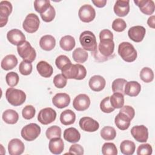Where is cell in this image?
<instances>
[{
  "label": "cell",
  "mask_w": 155,
  "mask_h": 155,
  "mask_svg": "<svg viewBox=\"0 0 155 155\" xmlns=\"http://www.w3.org/2000/svg\"><path fill=\"white\" fill-rule=\"evenodd\" d=\"M32 69H33V66L31 63H30L24 61H22L20 63L19 66V71L20 73L24 76L29 75L31 73Z\"/></svg>",
  "instance_id": "f6af8a7d"
},
{
  "label": "cell",
  "mask_w": 155,
  "mask_h": 155,
  "mask_svg": "<svg viewBox=\"0 0 155 155\" xmlns=\"http://www.w3.org/2000/svg\"><path fill=\"white\" fill-rule=\"evenodd\" d=\"M99 39L100 41L105 40H113V34L108 29L102 30L99 33Z\"/></svg>",
  "instance_id": "816d5d0a"
},
{
  "label": "cell",
  "mask_w": 155,
  "mask_h": 155,
  "mask_svg": "<svg viewBox=\"0 0 155 155\" xmlns=\"http://www.w3.org/2000/svg\"><path fill=\"white\" fill-rule=\"evenodd\" d=\"M64 138L65 140L70 143H76L79 141L81 134L79 131L73 127L65 129L64 131Z\"/></svg>",
  "instance_id": "484cf974"
},
{
  "label": "cell",
  "mask_w": 155,
  "mask_h": 155,
  "mask_svg": "<svg viewBox=\"0 0 155 155\" xmlns=\"http://www.w3.org/2000/svg\"><path fill=\"white\" fill-rule=\"evenodd\" d=\"M79 41L85 50L93 52L97 48L96 36L91 31H83L79 36Z\"/></svg>",
  "instance_id": "277c9868"
},
{
  "label": "cell",
  "mask_w": 155,
  "mask_h": 155,
  "mask_svg": "<svg viewBox=\"0 0 155 155\" xmlns=\"http://www.w3.org/2000/svg\"><path fill=\"white\" fill-rule=\"evenodd\" d=\"M105 79L100 75H94L92 76L88 82V85L91 90L94 91H101L105 87Z\"/></svg>",
  "instance_id": "44dd1931"
},
{
  "label": "cell",
  "mask_w": 155,
  "mask_h": 155,
  "mask_svg": "<svg viewBox=\"0 0 155 155\" xmlns=\"http://www.w3.org/2000/svg\"><path fill=\"white\" fill-rule=\"evenodd\" d=\"M90 105V97L85 94H80L76 96L73 101L74 108L79 111H83L88 108Z\"/></svg>",
  "instance_id": "4fadbf2b"
},
{
  "label": "cell",
  "mask_w": 155,
  "mask_h": 155,
  "mask_svg": "<svg viewBox=\"0 0 155 155\" xmlns=\"http://www.w3.org/2000/svg\"><path fill=\"white\" fill-rule=\"evenodd\" d=\"M101 136L105 140H113L116 136V131L110 126L104 127L101 131Z\"/></svg>",
  "instance_id": "e575fe53"
},
{
  "label": "cell",
  "mask_w": 155,
  "mask_h": 155,
  "mask_svg": "<svg viewBox=\"0 0 155 155\" xmlns=\"http://www.w3.org/2000/svg\"><path fill=\"white\" fill-rule=\"evenodd\" d=\"M102 153L104 155H116L117 154V149L114 143L106 142L102 145Z\"/></svg>",
  "instance_id": "ab89813d"
},
{
  "label": "cell",
  "mask_w": 155,
  "mask_h": 155,
  "mask_svg": "<svg viewBox=\"0 0 155 155\" xmlns=\"http://www.w3.org/2000/svg\"><path fill=\"white\" fill-rule=\"evenodd\" d=\"M119 111L122 112L124 114H127L131 120L133 119V117H134V115H135L134 109L130 105L123 106L122 108H120V110Z\"/></svg>",
  "instance_id": "f5cc1de1"
},
{
  "label": "cell",
  "mask_w": 155,
  "mask_h": 155,
  "mask_svg": "<svg viewBox=\"0 0 155 155\" xmlns=\"http://www.w3.org/2000/svg\"><path fill=\"white\" fill-rule=\"evenodd\" d=\"M36 113V110L35 107L31 105H28L24 107L22 111V117L27 120L32 119Z\"/></svg>",
  "instance_id": "bcb514c9"
},
{
  "label": "cell",
  "mask_w": 155,
  "mask_h": 155,
  "mask_svg": "<svg viewBox=\"0 0 155 155\" xmlns=\"http://www.w3.org/2000/svg\"><path fill=\"white\" fill-rule=\"evenodd\" d=\"M18 64V59L14 54H8L1 61V67L4 70H10L15 68Z\"/></svg>",
  "instance_id": "83f0119b"
},
{
  "label": "cell",
  "mask_w": 155,
  "mask_h": 155,
  "mask_svg": "<svg viewBox=\"0 0 155 155\" xmlns=\"http://www.w3.org/2000/svg\"><path fill=\"white\" fill-rule=\"evenodd\" d=\"M80 128L87 132H94L99 128V123L90 117H83L79 120Z\"/></svg>",
  "instance_id": "5bb4252c"
},
{
  "label": "cell",
  "mask_w": 155,
  "mask_h": 155,
  "mask_svg": "<svg viewBox=\"0 0 155 155\" xmlns=\"http://www.w3.org/2000/svg\"><path fill=\"white\" fill-rule=\"evenodd\" d=\"M56 117V112L50 107L42 109L38 113V120L43 125H48L54 122Z\"/></svg>",
  "instance_id": "ba28073f"
},
{
  "label": "cell",
  "mask_w": 155,
  "mask_h": 155,
  "mask_svg": "<svg viewBox=\"0 0 155 155\" xmlns=\"http://www.w3.org/2000/svg\"><path fill=\"white\" fill-rule=\"evenodd\" d=\"M153 148L149 143H143L140 145L137 149V155H149L151 154Z\"/></svg>",
  "instance_id": "681fc988"
},
{
  "label": "cell",
  "mask_w": 155,
  "mask_h": 155,
  "mask_svg": "<svg viewBox=\"0 0 155 155\" xmlns=\"http://www.w3.org/2000/svg\"><path fill=\"white\" fill-rule=\"evenodd\" d=\"M36 69L41 76L46 78H50L53 73V68L52 66L44 61H39L37 64Z\"/></svg>",
  "instance_id": "d4e9b609"
},
{
  "label": "cell",
  "mask_w": 155,
  "mask_h": 155,
  "mask_svg": "<svg viewBox=\"0 0 155 155\" xmlns=\"http://www.w3.org/2000/svg\"><path fill=\"white\" fill-rule=\"evenodd\" d=\"M118 54L124 61L127 62L134 61L137 56L134 46L128 42H122L119 45Z\"/></svg>",
  "instance_id": "7a4b0ae2"
},
{
  "label": "cell",
  "mask_w": 155,
  "mask_h": 155,
  "mask_svg": "<svg viewBox=\"0 0 155 155\" xmlns=\"http://www.w3.org/2000/svg\"><path fill=\"white\" fill-rule=\"evenodd\" d=\"M24 148V143L18 138L12 139L8 144V150L10 155H20L23 153Z\"/></svg>",
  "instance_id": "ac0fdd59"
},
{
  "label": "cell",
  "mask_w": 155,
  "mask_h": 155,
  "mask_svg": "<svg viewBox=\"0 0 155 155\" xmlns=\"http://www.w3.org/2000/svg\"><path fill=\"white\" fill-rule=\"evenodd\" d=\"M76 120V114L71 110H65L60 115V121L64 125L73 124Z\"/></svg>",
  "instance_id": "f1b7e54d"
},
{
  "label": "cell",
  "mask_w": 155,
  "mask_h": 155,
  "mask_svg": "<svg viewBox=\"0 0 155 155\" xmlns=\"http://www.w3.org/2000/svg\"><path fill=\"white\" fill-rule=\"evenodd\" d=\"M68 154L82 155L84 154V148L79 144H73L70 147Z\"/></svg>",
  "instance_id": "f907efd6"
},
{
  "label": "cell",
  "mask_w": 155,
  "mask_h": 155,
  "mask_svg": "<svg viewBox=\"0 0 155 155\" xmlns=\"http://www.w3.org/2000/svg\"><path fill=\"white\" fill-rule=\"evenodd\" d=\"M76 44L74 38L70 35H66L63 36L60 41V47L65 51H71L74 47Z\"/></svg>",
  "instance_id": "4dcf8cb0"
},
{
  "label": "cell",
  "mask_w": 155,
  "mask_h": 155,
  "mask_svg": "<svg viewBox=\"0 0 155 155\" xmlns=\"http://www.w3.org/2000/svg\"><path fill=\"white\" fill-rule=\"evenodd\" d=\"M61 129L57 125H53L47 128L45 132V135L47 139H51L56 137H61Z\"/></svg>",
  "instance_id": "f35d334b"
},
{
  "label": "cell",
  "mask_w": 155,
  "mask_h": 155,
  "mask_svg": "<svg viewBox=\"0 0 155 155\" xmlns=\"http://www.w3.org/2000/svg\"><path fill=\"white\" fill-rule=\"evenodd\" d=\"M17 51L23 61L31 63L36 58V53L28 41H25L17 47Z\"/></svg>",
  "instance_id": "5b68a950"
},
{
  "label": "cell",
  "mask_w": 155,
  "mask_h": 155,
  "mask_svg": "<svg viewBox=\"0 0 155 155\" xmlns=\"http://www.w3.org/2000/svg\"><path fill=\"white\" fill-rule=\"evenodd\" d=\"M50 151L54 154H60L64 150V143L61 137L50 139L48 143Z\"/></svg>",
  "instance_id": "cb8c5ba5"
},
{
  "label": "cell",
  "mask_w": 155,
  "mask_h": 155,
  "mask_svg": "<svg viewBox=\"0 0 155 155\" xmlns=\"http://www.w3.org/2000/svg\"><path fill=\"white\" fill-rule=\"evenodd\" d=\"M78 16L81 21L84 22H90L94 19L96 12L91 5L84 4L79 8Z\"/></svg>",
  "instance_id": "9c48e42d"
},
{
  "label": "cell",
  "mask_w": 155,
  "mask_h": 155,
  "mask_svg": "<svg viewBox=\"0 0 155 155\" xmlns=\"http://www.w3.org/2000/svg\"><path fill=\"white\" fill-rule=\"evenodd\" d=\"M70 102V96L65 93L56 94L52 98V103L58 108H63L67 107Z\"/></svg>",
  "instance_id": "d6986e66"
},
{
  "label": "cell",
  "mask_w": 155,
  "mask_h": 155,
  "mask_svg": "<svg viewBox=\"0 0 155 155\" xmlns=\"http://www.w3.org/2000/svg\"><path fill=\"white\" fill-rule=\"evenodd\" d=\"M7 38L12 44L17 46L25 41L24 34L20 30L16 28L12 29L7 32Z\"/></svg>",
  "instance_id": "9a60e30c"
},
{
  "label": "cell",
  "mask_w": 155,
  "mask_h": 155,
  "mask_svg": "<svg viewBox=\"0 0 155 155\" xmlns=\"http://www.w3.org/2000/svg\"><path fill=\"white\" fill-rule=\"evenodd\" d=\"M92 2L97 7L102 8L106 5L107 1L106 0H96V1H92Z\"/></svg>",
  "instance_id": "db71d44e"
},
{
  "label": "cell",
  "mask_w": 155,
  "mask_h": 155,
  "mask_svg": "<svg viewBox=\"0 0 155 155\" xmlns=\"http://www.w3.org/2000/svg\"><path fill=\"white\" fill-rule=\"evenodd\" d=\"M12 5L8 1L0 2V27H3L8 22V18L12 12Z\"/></svg>",
  "instance_id": "30bf717a"
},
{
  "label": "cell",
  "mask_w": 155,
  "mask_h": 155,
  "mask_svg": "<svg viewBox=\"0 0 155 155\" xmlns=\"http://www.w3.org/2000/svg\"><path fill=\"white\" fill-rule=\"evenodd\" d=\"M51 5L48 0H36L34 1L35 10L39 13L42 14Z\"/></svg>",
  "instance_id": "8d00e7d4"
},
{
  "label": "cell",
  "mask_w": 155,
  "mask_h": 155,
  "mask_svg": "<svg viewBox=\"0 0 155 155\" xmlns=\"http://www.w3.org/2000/svg\"><path fill=\"white\" fill-rule=\"evenodd\" d=\"M67 78L62 74H56L53 78V84L54 86L58 88H62L67 85Z\"/></svg>",
  "instance_id": "c3c4849f"
},
{
  "label": "cell",
  "mask_w": 155,
  "mask_h": 155,
  "mask_svg": "<svg viewBox=\"0 0 155 155\" xmlns=\"http://www.w3.org/2000/svg\"><path fill=\"white\" fill-rule=\"evenodd\" d=\"M141 90L140 84L137 81H130L127 82L125 88L124 93L131 97H134L137 96Z\"/></svg>",
  "instance_id": "603a6c76"
},
{
  "label": "cell",
  "mask_w": 155,
  "mask_h": 155,
  "mask_svg": "<svg viewBox=\"0 0 155 155\" xmlns=\"http://www.w3.org/2000/svg\"><path fill=\"white\" fill-rule=\"evenodd\" d=\"M155 16L154 15L150 16L148 20H147V24L148 25V26L152 28H155Z\"/></svg>",
  "instance_id": "11a10c76"
},
{
  "label": "cell",
  "mask_w": 155,
  "mask_h": 155,
  "mask_svg": "<svg viewBox=\"0 0 155 155\" xmlns=\"http://www.w3.org/2000/svg\"><path fill=\"white\" fill-rule=\"evenodd\" d=\"M39 45L44 50L50 51L53 50L56 45L55 38L50 35H44L40 39Z\"/></svg>",
  "instance_id": "4316f807"
},
{
  "label": "cell",
  "mask_w": 155,
  "mask_h": 155,
  "mask_svg": "<svg viewBox=\"0 0 155 155\" xmlns=\"http://www.w3.org/2000/svg\"><path fill=\"white\" fill-rule=\"evenodd\" d=\"M97 50L100 54L104 57L111 58L114 50V42L113 40L101 41L98 45Z\"/></svg>",
  "instance_id": "7c38bea8"
},
{
  "label": "cell",
  "mask_w": 155,
  "mask_h": 155,
  "mask_svg": "<svg viewBox=\"0 0 155 155\" xmlns=\"http://www.w3.org/2000/svg\"><path fill=\"white\" fill-rule=\"evenodd\" d=\"M5 97L9 104L16 107L24 103L26 99V94L21 90L11 87L6 90Z\"/></svg>",
  "instance_id": "3957f363"
},
{
  "label": "cell",
  "mask_w": 155,
  "mask_h": 155,
  "mask_svg": "<svg viewBox=\"0 0 155 155\" xmlns=\"http://www.w3.org/2000/svg\"><path fill=\"white\" fill-rule=\"evenodd\" d=\"M120 151L125 155H132L136 149L135 143L130 140H123L120 145Z\"/></svg>",
  "instance_id": "d6a6232c"
},
{
  "label": "cell",
  "mask_w": 155,
  "mask_h": 155,
  "mask_svg": "<svg viewBox=\"0 0 155 155\" xmlns=\"http://www.w3.org/2000/svg\"><path fill=\"white\" fill-rule=\"evenodd\" d=\"M3 120L8 124H15L19 119L18 113L12 109H8L3 112L2 116Z\"/></svg>",
  "instance_id": "f546056e"
},
{
  "label": "cell",
  "mask_w": 155,
  "mask_h": 155,
  "mask_svg": "<svg viewBox=\"0 0 155 155\" xmlns=\"http://www.w3.org/2000/svg\"><path fill=\"white\" fill-rule=\"evenodd\" d=\"M62 74L67 79H74L76 80L84 79L87 75V70L85 67L80 64H70L61 70Z\"/></svg>",
  "instance_id": "6da1fadb"
},
{
  "label": "cell",
  "mask_w": 155,
  "mask_h": 155,
  "mask_svg": "<svg viewBox=\"0 0 155 155\" xmlns=\"http://www.w3.org/2000/svg\"><path fill=\"white\" fill-rule=\"evenodd\" d=\"M100 108L102 112L105 113H111L115 110L110 104V96H107L101 101L100 103Z\"/></svg>",
  "instance_id": "ee69618b"
},
{
  "label": "cell",
  "mask_w": 155,
  "mask_h": 155,
  "mask_svg": "<svg viewBox=\"0 0 155 155\" xmlns=\"http://www.w3.org/2000/svg\"><path fill=\"white\" fill-rule=\"evenodd\" d=\"M139 76L141 80L145 83L151 82L154 79L153 71L149 67H143L140 70Z\"/></svg>",
  "instance_id": "74e56055"
},
{
  "label": "cell",
  "mask_w": 155,
  "mask_h": 155,
  "mask_svg": "<svg viewBox=\"0 0 155 155\" xmlns=\"http://www.w3.org/2000/svg\"><path fill=\"white\" fill-rule=\"evenodd\" d=\"M110 101L114 109L120 108L124 104V95L120 93H114L110 96Z\"/></svg>",
  "instance_id": "836d02e7"
},
{
  "label": "cell",
  "mask_w": 155,
  "mask_h": 155,
  "mask_svg": "<svg viewBox=\"0 0 155 155\" xmlns=\"http://www.w3.org/2000/svg\"><path fill=\"white\" fill-rule=\"evenodd\" d=\"M42 19L45 22H50L52 21L55 17L56 12L54 7L51 5L49 8L42 14H41Z\"/></svg>",
  "instance_id": "b9f144b4"
},
{
  "label": "cell",
  "mask_w": 155,
  "mask_h": 155,
  "mask_svg": "<svg viewBox=\"0 0 155 155\" xmlns=\"http://www.w3.org/2000/svg\"><path fill=\"white\" fill-rule=\"evenodd\" d=\"M145 33V28L143 26L136 25L130 28L128 31V35L134 42H140L144 38Z\"/></svg>",
  "instance_id": "2e32d148"
},
{
  "label": "cell",
  "mask_w": 155,
  "mask_h": 155,
  "mask_svg": "<svg viewBox=\"0 0 155 155\" xmlns=\"http://www.w3.org/2000/svg\"><path fill=\"white\" fill-rule=\"evenodd\" d=\"M131 134L139 142H146L148 138V128L143 125L134 126L131 129Z\"/></svg>",
  "instance_id": "8fae6325"
},
{
  "label": "cell",
  "mask_w": 155,
  "mask_h": 155,
  "mask_svg": "<svg viewBox=\"0 0 155 155\" xmlns=\"http://www.w3.org/2000/svg\"><path fill=\"white\" fill-rule=\"evenodd\" d=\"M127 82V80L123 78H118L114 80L111 85L113 93H120L124 95V88Z\"/></svg>",
  "instance_id": "d590c367"
},
{
  "label": "cell",
  "mask_w": 155,
  "mask_h": 155,
  "mask_svg": "<svg viewBox=\"0 0 155 155\" xmlns=\"http://www.w3.org/2000/svg\"><path fill=\"white\" fill-rule=\"evenodd\" d=\"M131 119L125 114L119 111L114 118V123L116 127L121 130L128 129L130 125Z\"/></svg>",
  "instance_id": "7402d4cb"
},
{
  "label": "cell",
  "mask_w": 155,
  "mask_h": 155,
  "mask_svg": "<svg viewBox=\"0 0 155 155\" xmlns=\"http://www.w3.org/2000/svg\"><path fill=\"white\" fill-rule=\"evenodd\" d=\"M126 27V22L121 18H117L114 19L112 23V28L117 32H122L124 31Z\"/></svg>",
  "instance_id": "7dc6e473"
},
{
  "label": "cell",
  "mask_w": 155,
  "mask_h": 155,
  "mask_svg": "<svg viewBox=\"0 0 155 155\" xmlns=\"http://www.w3.org/2000/svg\"><path fill=\"white\" fill-rule=\"evenodd\" d=\"M41 127L35 123H30L24 126L21 131L22 137L27 141H33L41 133Z\"/></svg>",
  "instance_id": "8992f818"
},
{
  "label": "cell",
  "mask_w": 155,
  "mask_h": 155,
  "mask_svg": "<svg viewBox=\"0 0 155 155\" xmlns=\"http://www.w3.org/2000/svg\"><path fill=\"white\" fill-rule=\"evenodd\" d=\"M19 77L18 74L14 72V71H10L5 76V81L7 84V85L11 87H13L19 82Z\"/></svg>",
  "instance_id": "60d3db41"
},
{
  "label": "cell",
  "mask_w": 155,
  "mask_h": 155,
  "mask_svg": "<svg viewBox=\"0 0 155 155\" xmlns=\"http://www.w3.org/2000/svg\"><path fill=\"white\" fill-rule=\"evenodd\" d=\"M134 2L143 14L150 15L154 12V2L152 0H134Z\"/></svg>",
  "instance_id": "ffe728a7"
},
{
  "label": "cell",
  "mask_w": 155,
  "mask_h": 155,
  "mask_svg": "<svg viewBox=\"0 0 155 155\" xmlns=\"http://www.w3.org/2000/svg\"><path fill=\"white\" fill-rule=\"evenodd\" d=\"M130 1L117 0L114 5V12L119 17H124L128 15L130 12Z\"/></svg>",
  "instance_id": "e0dca14e"
},
{
  "label": "cell",
  "mask_w": 155,
  "mask_h": 155,
  "mask_svg": "<svg viewBox=\"0 0 155 155\" xmlns=\"http://www.w3.org/2000/svg\"><path fill=\"white\" fill-rule=\"evenodd\" d=\"M56 67L61 70L65 68L69 64H71L70 59L65 55H60L55 60Z\"/></svg>",
  "instance_id": "7bdbcfd3"
},
{
  "label": "cell",
  "mask_w": 155,
  "mask_h": 155,
  "mask_svg": "<svg viewBox=\"0 0 155 155\" xmlns=\"http://www.w3.org/2000/svg\"><path fill=\"white\" fill-rule=\"evenodd\" d=\"M72 57L76 62L82 64L87 60L88 53L82 48L78 47L73 51Z\"/></svg>",
  "instance_id": "1f68e13d"
},
{
  "label": "cell",
  "mask_w": 155,
  "mask_h": 155,
  "mask_svg": "<svg viewBox=\"0 0 155 155\" xmlns=\"http://www.w3.org/2000/svg\"><path fill=\"white\" fill-rule=\"evenodd\" d=\"M39 24L40 21L38 16L35 13H29L23 22L22 27L27 33H33L38 30Z\"/></svg>",
  "instance_id": "52a82bcc"
}]
</instances>
